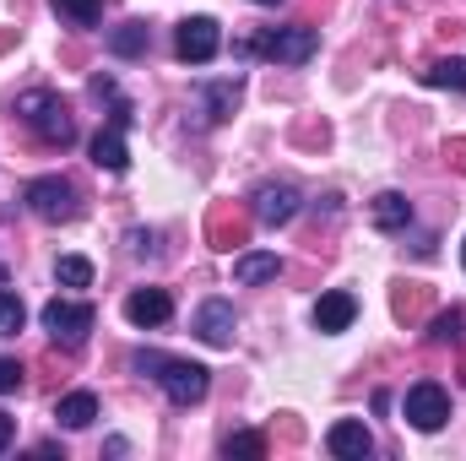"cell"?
I'll return each instance as SVG.
<instances>
[{"label": "cell", "mask_w": 466, "mask_h": 461, "mask_svg": "<svg viewBox=\"0 0 466 461\" xmlns=\"http://www.w3.org/2000/svg\"><path fill=\"white\" fill-rule=\"evenodd\" d=\"M16 115L33 125V136L44 141V147H71L76 141V119H71V109H66V98H55V93H22L16 98Z\"/></svg>", "instance_id": "cell-1"}, {"label": "cell", "mask_w": 466, "mask_h": 461, "mask_svg": "<svg viewBox=\"0 0 466 461\" xmlns=\"http://www.w3.org/2000/svg\"><path fill=\"white\" fill-rule=\"evenodd\" d=\"M152 380L168 391L174 407H196V402L212 391V369H207V364H190V358H163Z\"/></svg>", "instance_id": "cell-2"}, {"label": "cell", "mask_w": 466, "mask_h": 461, "mask_svg": "<svg viewBox=\"0 0 466 461\" xmlns=\"http://www.w3.org/2000/svg\"><path fill=\"white\" fill-rule=\"evenodd\" d=\"M44 223H71L76 212H82V196H76V185L71 179H60V174H44V179H33L27 185V196H22Z\"/></svg>", "instance_id": "cell-3"}, {"label": "cell", "mask_w": 466, "mask_h": 461, "mask_svg": "<svg viewBox=\"0 0 466 461\" xmlns=\"http://www.w3.org/2000/svg\"><path fill=\"white\" fill-rule=\"evenodd\" d=\"M93 304H76V299H49L44 304V332L55 337L60 347H82L87 332H93Z\"/></svg>", "instance_id": "cell-4"}, {"label": "cell", "mask_w": 466, "mask_h": 461, "mask_svg": "<svg viewBox=\"0 0 466 461\" xmlns=\"http://www.w3.org/2000/svg\"><path fill=\"white\" fill-rule=\"evenodd\" d=\"M401 418H407L412 429H423V435L445 429V418H451V391L434 385V380H418V385L407 391V402H401Z\"/></svg>", "instance_id": "cell-5"}, {"label": "cell", "mask_w": 466, "mask_h": 461, "mask_svg": "<svg viewBox=\"0 0 466 461\" xmlns=\"http://www.w3.org/2000/svg\"><path fill=\"white\" fill-rule=\"evenodd\" d=\"M174 49H179V60H185V66H207V60L223 49V33H218V22H212V16H185V22H179V33H174Z\"/></svg>", "instance_id": "cell-6"}, {"label": "cell", "mask_w": 466, "mask_h": 461, "mask_svg": "<svg viewBox=\"0 0 466 461\" xmlns=\"http://www.w3.org/2000/svg\"><path fill=\"white\" fill-rule=\"evenodd\" d=\"M315 49H320V33L315 27H277L266 44H260V55L266 60H277V66H304V60H315Z\"/></svg>", "instance_id": "cell-7"}, {"label": "cell", "mask_w": 466, "mask_h": 461, "mask_svg": "<svg viewBox=\"0 0 466 461\" xmlns=\"http://www.w3.org/2000/svg\"><path fill=\"white\" fill-rule=\"evenodd\" d=\"M299 185H288V179H266L260 190H255V218L266 223V229H282V223H293L299 218Z\"/></svg>", "instance_id": "cell-8"}, {"label": "cell", "mask_w": 466, "mask_h": 461, "mask_svg": "<svg viewBox=\"0 0 466 461\" xmlns=\"http://www.w3.org/2000/svg\"><path fill=\"white\" fill-rule=\"evenodd\" d=\"M326 451H331V456H342V461H363L369 451H374V435H369L358 418H342V424H331V429H326Z\"/></svg>", "instance_id": "cell-9"}, {"label": "cell", "mask_w": 466, "mask_h": 461, "mask_svg": "<svg viewBox=\"0 0 466 461\" xmlns=\"http://www.w3.org/2000/svg\"><path fill=\"white\" fill-rule=\"evenodd\" d=\"M174 315V299L163 293V288H136L130 299H125V321L130 326H163Z\"/></svg>", "instance_id": "cell-10"}, {"label": "cell", "mask_w": 466, "mask_h": 461, "mask_svg": "<svg viewBox=\"0 0 466 461\" xmlns=\"http://www.w3.org/2000/svg\"><path fill=\"white\" fill-rule=\"evenodd\" d=\"M196 337L212 347H228L233 343V304L223 299H207L201 310H196Z\"/></svg>", "instance_id": "cell-11"}, {"label": "cell", "mask_w": 466, "mask_h": 461, "mask_svg": "<svg viewBox=\"0 0 466 461\" xmlns=\"http://www.w3.org/2000/svg\"><path fill=\"white\" fill-rule=\"evenodd\" d=\"M271 277H282V261H277L271 250H249V255H238V261H233V282H244V288L271 282Z\"/></svg>", "instance_id": "cell-12"}, {"label": "cell", "mask_w": 466, "mask_h": 461, "mask_svg": "<svg viewBox=\"0 0 466 461\" xmlns=\"http://www.w3.org/2000/svg\"><path fill=\"white\" fill-rule=\"evenodd\" d=\"M352 315H358V299L352 293H320V304H315V326L320 332H348Z\"/></svg>", "instance_id": "cell-13"}, {"label": "cell", "mask_w": 466, "mask_h": 461, "mask_svg": "<svg viewBox=\"0 0 466 461\" xmlns=\"http://www.w3.org/2000/svg\"><path fill=\"white\" fill-rule=\"evenodd\" d=\"M369 218H374V229L396 233V229H407V223H412V201H407L401 190H385V196H374Z\"/></svg>", "instance_id": "cell-14"}, {"label": "cell", "mask_w": 466, "mask_h": 461, "mask_svg": "<svg viewBox=\"0 0 466 461\" xmlns=\"http://www.w3.org/2000/svg\"><path fill=\"white\" fill-rule=\"evenodd\" d=\"M93 163H98L104 174H125L130 152H125V136H119V125H109V130H98V136H93Z\"/></svg>", "instance_id": "cell-15"}, {"label": "cell", "mask_w": 466, "mask_h": 461, "mask_svg": "<svg viewBox=\"0 0 466 461\" xmlns=\"http://www.w3.org/2000/svg\"><path fill=\"white\" fill-rule=\"evenodd\" d=\"M55 418H60L66 429H87V424L98 418V396H93V391H71V396L55 402Z\"/></svg>", "instance_id": "cell-16"}, {"label": "cell", "mask_w": 466, "mask_h": 461, "mask_svg": "<svg viewBox=\"0 0 466 461\" xmlns=\"http://www.w3.org/2000/svg\"><path fill=\"white\" fill-rule=\"evenodd\" d=\"M147 44H152V27H147V22H119L115 33H109V49H115L119 60L147 55Z\"/></svg>", "instance_id": "cell-17"}, {"label": "cell", "mask_w": 466, "mask_h": 461, "mask_svg": "<svg viewBox=\"0 0 466 461\" xmlns=\"http://www.w3.org/2000/svg\"><path fill=\"white\" fill-rule=\"evenodd\" d=\"M429 343L434 347H466V310H440L429 321Z\"/></svg>", "instance_id": "cell-18"}, {"label": "cell", "mask_w": 466, "mask_h": 461, "mask_svg": "<svg viewBox=\"0 0 466 461\" xmlns=\"http://www.w3.org/2000/svg\"><path fill=\"white\" fill-rule=\"evenodd\" d=\"M201 104H207V119H228L233 104H238V82H207Z\"/></svg>", "instance_id": "cell-19"}, {"label": "cell", "mask_w": 466, "mask_h": 461, "mask_svg": "<svg viewBox=\"0 0 466 461\" xmlns=\"http://www.w3.org/2000/svg\"><path fill=\"white\" fill-rule=\"evenodd\" d=\"M423 82H429V87H456V93H466V60H456V55H451V60H434V66L423 71Z\"/></svg>", "instance_id": "cell-20"}, {"label": "cell", "mask_w": 466, "mask_h": 461, "mask_svg": "<svg viewBox=\"0 0 466 461\" xmlns=\"http://www.w3.org/2000/svg\"><path fill=\"white\" fill-rule=\"evenodd\" d=\"M244 233H249V223H244L238 212H218V218H212V239H218V250L244 244Z\"/></svg>", "instance_id": "cell-21"}, {"label": "cell", "mask_w": 466, "mask_h": 461, "mask_svg": "<svg viewBox=\"0 0 466 461\" xmlns=\"http://www.w3.org/2000/svg\"><path fill=\"white\" fill-rule=\"evenodd\" d=\"M55 277H60L66 288H87V282H93V261H82V255H60V261H55Z\"/></svg>", "instance_id": "cell-22"}, {"label": "cell", "mask_w": 466, "mask_h": 461, "mask_svg": "<svg viewBox=\"0 0 466 461\" xmlns=\"http://www.w3.org/2000/svg\"><path fill=\"white\" fill-rule=\"evenodd\" d=\"M55 11H60L66 22H76V27H93V22L104 16V0H55Z\"/></svg>", "instance_id": "cell-23"}, {"label": "cell", "mask_w": 466, "mask_h": 461, "mask_svg": "<svg viewBox=\"0 0 466 461\" xmlns=\"http://www.w3.org/2000/svg\"><path fill=\"white\" fill-rule=\"evenodd\" d=\"M27 326V310H22V299L16 293H0V337H16Z\"/></svg>", "instance_id": "cell-24"}, {"label": "cell", "mask_w": 466, "mask_h": 461, "mask_svg": "<svg viewBox=\"0 0 466 461\" xmlns=\"http://www.w3.org/2000/svg\"><path fill=\"white\" fill-rule=\"evenodd\" d=\"M423 304H429V288H418V282H407V288H396V315H401V321H412V315H423Z\"/></svg>", "instance_id": "cell-25"}, {"label": "cell", "mask_w": 466, "mask_h": 461, "mask_svg": "<svg viewBox=\"0 0 466 461\" xmlns=\"http://www.w3.org/2000/svg\"><path fill=\"white\" fill-rule=\"evenodd\" d=\"M228 456H244V461H255V456H266V440L260 435H228V446H223Z\"/></svg>", "instance_id": "cell-26"}, {"label": "cell", "mask_w": 466, "mask_h": 461, "mask_svg": "<svg viewBox=\"0 0 466 461\" xmlns=\"http://www.w3.org/2000/svg\"><path fill=\"white\" fill-rule=\"evenodd\" d=\"M16 385H22V364H16V358H0V396L16 391Z\"/></svg>", "instance_id": "cell-27"}, {"label": "cell", "mask_w": 466, "mask_h": 461, "mask_svg": "<svg viewBox=\"0 0 466 461\" xmlns=\"http://www.w3.org/2000/svg\"><path fill=\"white\" fill-rule=\"evenodd\" d=\"M93 98H115V77H93Z\"/></svg>", "instance_id": "cell-28"}, {"label": "cell", "mask_w": 466, "mask_h": 461, "mask_svg": "<svg viewBox=\"0 0 466 461\" xmlns=\"http://www.w3.org/2000/svg\"><path fill=\"white\" fill-rule=\"evenodd\" d=\"M130 250H136V255H147V250H152V233L136 229V233H130Z\"/></svg>", "instance_id": "cell-29"}, {"label": "cell", "mask_w": 466, "mask_h": 461, "mask_svg": "<svg viewBox=\"0 0 466 461\" xmlns=\"http://www.w3.org/2000/svg\"><path fill=\"white\" fill-rule=\"evenodd\" d=\"M11 435H16V424H11V418H5V413H0V451H5V446H11Z\"/></svg>", "instance_id": "cell-30"}, {"label": "cell", "mask_w": 466, "mask_h": 461, "mask_svg": "<svg viewBox=\"0 0 466 461\" xmlns=\"http://www.w3.org/2000/svg\"><path fill=\"white\" fill-rule=\"evenodd\" d=\"M255 5H277V0H255Z\"/></svg>", "instance_id": "cell-31"}, {"label": "cell", "mask_w": 466, "mask_h": 461, "mask_svg": "<svg viewBox=\"0 0 466 461\" xmlns=\"http://www.w3.org/2000/svg\"><path fill=\"white\" fill-rule=\"evenodd\" d=\"M0 282H5V271H0Z\"/></svg>", "instance_id": "cell-32"}, {"label": "cell", "mask_w": 466, "mask_h": 461, "mask_svg": "<svg viewBox=\"0 0 466 461\" xmlns=\"http://www.w3.org/2000/svg\"><path fill=\"white\" fill-rule=\"evenodd\" d=\"M461 261H466V250H461Z\"/></svg>", "instance_id": "cell-33"}]
</instances>
